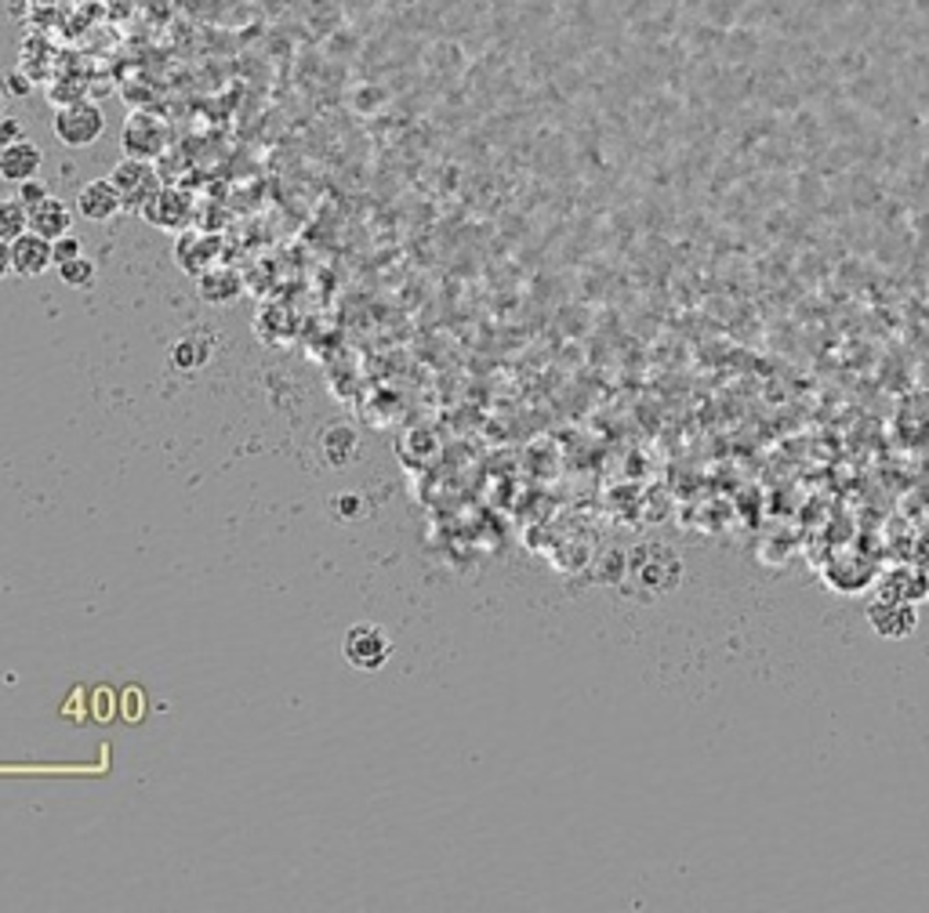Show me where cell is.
I'll list each match as a JSON object with an SVG mask.
<instances>
[{"mask_svg": "<svg viewBox=\"0 0 929 913\" xmlns=\"http://www.w3.org/2000/svg\"><path fill=\"white\" fill-rule=\"evenodd\" d=\"M687 4H698V8H704V4H709V0H687Z\"/></svg>", "mask_w": 929, "mask_h": 913, "instance_id": "obj_20", "label": "cell"}, {"mask_svg": "<svg viewBox=\"0 0 929 913\" xmlns=\"http://www.w3.org/2000/svg\"><path fill=\"white\" fill-rule=\"evenodd\" d=\"M55 139L66 145V149H88L102 139L106 131V112L102 106L95 102H84V98H73L69 106H62L55 112Z\"/></svg>", "mask_w": 929, "mask_h": 913, "instance_id": "obj_1", "label": "cell"}, {"mask_svg": "<svg viewBox=\"0 0 929 913\" xmlns=\"http://www.w3.org/2000/svg\"><path fill=\"white\" fill-rule=\"evenodd\" d=\"M392 656V642L386 638V631L375 628V623H356L345 634V660L356 671H378L386 660Z\"/></svg>", "mask_w": 929, "mask_h": 913, "instance_id": "obj_4", "label": "cell"}, {"mask_svg": "<svg viewBox=\"0 0 929 913\" xmlns=\"http://www.w3.org/2000/svg\"><path fill=\"white\" fill-rule=\"evenodd\" d=\"M109 182L117 185L123 210H142L160 189V174L153 167V160H134V156H123L120 164L109 171Z\"/></svg>", "mask_w": 929, "mask_h": 913, "instance_id": "obj_2", "label": "cell"}, {"mask_svg": "<svg viewBox=\"0 0 929 913\" xmlns=\"http://www.w3.org/2000/svg\"><path fill=\"white\" fill-rule=\"evenodd\" d=\"M11 272H15V269H11V243L0 240V280L11 276Z\"/></svg>", "mask_w": 929, "mask_h": 913, "instance_id": "obj_19", "label": "cell"}, {"mask_svg": "<svg viewBox=\"0 0 929 913\" xmlns=\"http://www.w3.org/2000/svg\"><path fill=\"white\" fill-rule=\"evenodd\" d=\"M19 139H22V128H19V120H15V117H0V149L15 145Z\"/></svg>", "mask_w": 929, "mask_h": 913, "instance_id": "obj_17", "label": "cell"}, {"mask_svg": "<svg viewBox=\"0 0 929 913\" xmlns=\"http://www.w3.org/2000/svg\"><path fill=\"white\" fill-rule=\"evenodd\" d=\"M30 229H33L36 236H44V240H52V243L62 240V236L73 229V210H69V204H62L58 196L47 193L41 204L30 207Z\"/></svg>", "mask_w": 929, "mask_h": 913, "instance_id": "obj_11", "label": "cell"}, {"mask_svg": "<svg viewBox=\"0 0 929 913\" xmlns=\"http://www.w3.org/2000/svg\"><path fill=\"white\" fill-rule=\"evenodd\" d=\"M52 254H55V269H58V265H66V261H73V258H80L84 250H80V240H77V236L66 232V236H62V240H55V243H52Z\"/></svg>", "mask_w": 929, "mask_h": 913, "instance_id": "obj_16", "label": "cell"}, {"mask_svg": "<svg viewBox=\"0 0 929 913\" xmlns=\"http://www.w3.org/2000/svg\"><path fill=\"white\" fill-rule=\"evenodd\" d=\"M11 269L19 272V276H41V272L55 269V254H52V240H44V236H36L33 229L22 232L19 240H11Z\"/></svg>", "mask_w": 929, "mask_h": 913, "instance_id": "obj_8", "label": "cell"}, {"mask_svg": "<svg viewBox=\"0 0 929 913\" xmlns=\"http://www.w3.org/2000/svg\"><path fill=\"white\" fill-rule=\"evenodd\" d=\"M0 117H4V91H0Z\"/></svg>", "mask_w": 929, "mask_h": 913, "instance_id": "obj_21", "label": "cell"}, {"mask_svg": "<svg viewBox=\"0 0 929 913\" xmlns=\"http://www.w3.org/2000/svg\"><path fill=\"white\" fill-rule=\"evenodd\" d=\"M741 4H745V0H709V11H704V19L712 22V26H720V30H726V26H734V22L741 19Z\"/></svg>", "mask_w": 929, "mask_h": 913, "instance_id": "obj_15", "label": "cell"}, {"mask_svg": "<svg viewBox=\"0 0 929 913\" xmlns=\"http://www.w3.org/2000/svg\"><path fill=\"white\" fill-rule=\"evenodd\" d=\"M120 210H123V199L109 178H95L77 193V215L88 221H109V218H117Z\"/></svg>", "mask_w": 929, "mask_h": 913, "instance_id": "obj_9", "label": "cell"}, {"mask_svg": "<svg viewBox=\"0 0 929 913\" xmlns=\"http://www.w3.org/2000/svg\"><path fill=\"white\" fill-rule=\"evenodd\" d=\"M44 196H47V189H44V185L36 182V178H30V182H22V185H19V199H22V204H26V207L41 204Z\"/></svg>", "mask_w": 929, "mask_h": 913, "instance_id": "obj_18", "label": "cell"}, {"mask_svg": "<svg viewBox=\"0 0 929 913\" xmlns=\"http://www.w3.org/2000/svg\"><path fill=\"white\" fill-rule=\"evenodd\" d=\"M41 167H44V153L30 139H19L15 145L0 149V178L11 182V185H22V182L36 178Z\"/></svg>", "mask_w": 929, "mask_h": 913, "instance_id": "obj_10", "label": "cell"}, {"mask_svg": "<svg viewBox=\"0 0 929 913\" xmlns=\"http://www.w3.org/2000/svg\"><path fill=\"white\" fill-rule=\"evenodd\" d=\"M196 291L210 305H229L237 302L244 291V280L237 269H207L204 276H196Z\"/></svg>", "mask_w": 929, "mask_h": 913, "instance_id": "obj_12", "label": "cell"}, {"mask_svg": "<svg viewBox=\"0 0 929 913\" xmlns=\"http://www.w3.org/2000/svg\"><path fill=\"white\" fill-rule=\"evenodd\" d=\"M22 232H30V207L19 196L0 199V240H19Z\"/></svg>", "mask_w": 929, "mask_h": 913, "instance_id": "obj_13", "label": "cell"}, {"mask_svg": "<svg viewBox=\"0 0 929 913\" xmlns=\"http://www.w3.org/2000/svg\"><path fill=\"white\" fill-rule=\"evenodd\" d=\"M58 280L66 286H73V291H84V286L95 283V261H88L84 254L66 261V265H58Z\"/></svg>", "mask_w": 929, "mask_h": 913, "instance_id": "obj_14", "label": "cell"}, {"mask_svg": "<svg viewBox=\"0 0 929 913\" xmlns=\"http://www.w3.org/2000/svg\"><path fill=\"white\" fill-rule=\"evenodd\" d=\"M868 623L878 638H886V642H900V638H908L915 631V606L908 598H878V602L868 609Z\"/></svg>", "mask_w": 929, "mask_h": 913, "instance_id": "obj_6", "label": "cell"}, {"mask_svg": "<svg viewBox=\"0 0 929 913\" xmlns=\"http://www.w3.org/2000/svg\"><path fill=\"white\" fill-rule=\"evenodd\" d=\"M222 254V240L210 232H179L175 240V261L182 272H190V276H204L207 269H215V261Z\"/></svg>", "mask_w": 929, "mask_h": 913, "instance_id": "obj_7", "label": "cell"}, {"mask_svg": "<svg viewBox=\"0 0 929 913\" xmlns=\"http://www.w3.org/2000/svg\"><path fill=\"white\" fill-rule=\"evenodd\" d=\"M139 215L150 221L153 229H160V232H185V229H190V221H193V204H190V196H185L182 189L160 185L156 196L139 210Z\"/></svg>", "mask_w": 929, "mask_h": 913, "instance_id": "obj_5", "label": "cell"}, {"mask_svg": "<svg viewBox=\"0 0 929 913\" xmlns=\"http://www.w3.org/2000/svg\"><path fill=\"white\" fill-rule=\"evenodd\" d=\"M120 149H123V156H134V160L164 156V149H168V123L160 120V117H153V112H131V117L123 120Z\"/></svg>", "mask_w": 929, "mask_h": 913, "instance_id": "obj_3", "label": "cell"}]
</instances>
